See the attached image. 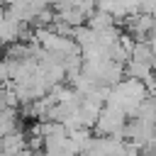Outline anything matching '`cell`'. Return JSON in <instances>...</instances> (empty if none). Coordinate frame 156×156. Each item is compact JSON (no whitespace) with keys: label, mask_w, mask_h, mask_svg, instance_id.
Returning <instances> with one entry per match:
<instances>
[{"label":"cell","mask_w":156,"mask_h":156,"mask_svg":"<svg viewBox=\"0 0 156 156\" xmlns=\"http://www.w3.org/2000/svg\"><path fill=\"white\" fill-rule=\"evenodd\" d=\"M27 37V24L15 20L5 7L0 10V46H10Z\"/></svg>","instance_id":"1"}]
</instances>
